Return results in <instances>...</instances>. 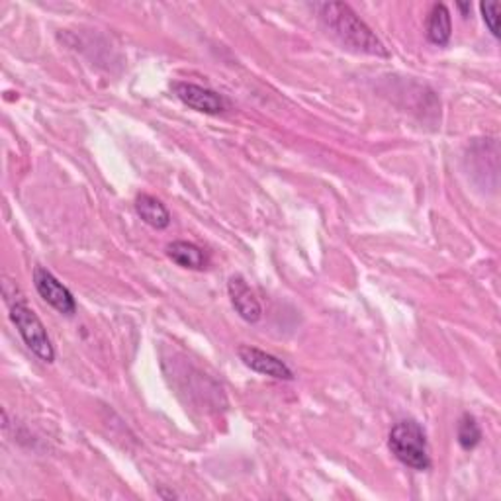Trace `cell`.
Listing matches in <instances>:
<instances>
[{
  "label": "cell",
  "mask_w": 501,
  "mask_h": 501,
  "mask_svg": "<svg viewBox=\"0 0 501 501\" xmlns=\"http://www.w3.org/2000/svg\"><path fill=\"white\" fill-rule=\"evenodd\" d=\"M237 355L243 361V365L249 366L255 372H259V375L271 376L276 380H294V372L290 370V366L273 355L255 349V346H239Z\"/></svg>",
  "instance_id": "obj_6"
},
{
  "label": "cell",
  "mask_w": 501,
  "mask_h": 501,
  "mask_svg": "<svg viewBox=\"0 0 501 501\" xmlns=\"http://www.w3.org/2000/svg\"><path fill=\"white\" fill-rule=\"evenodd\" d=\"M166 255L173 263L183 268H190V271H204L208 266V256H205L204 249H200L195 243L188 241H175L166 247Z\"/></svg>",
  "instance_id": "obj_8"
},
{
  "label": "cell",
  "mask_w": 501,
  "mask_h": 501,
  "mask_svg": "<svg viewBox=\"0 0 501 501\" xmlns=\"http://www.w3.org/2000/svg\"><path fill=\"white\" fill-rule=\"evenodd\" d=\"M456 8L462 12V15H465V16H468L470 15V10H472V6L470 5H456Z\"/></svg>",
  "instance_id": "obj_13"
},
{
  "label": "cell",
  "mask_w": 501,
  "mask_h": 501,
  "mask_svg": "<svg viewBox=\"0 0 501 501\" xmlns=\"http://www.w3.org/2000/svg\"><path fill=\"white\" fill-rule=\"evenodd\" d=\"M319 16L327 28L336 34L339 40L355 51L368 55L388 57V51L378 40L376 34L356 16V12L343 3H326L319 5Z\"/></svg>",
  "instance_id": "obj_1"
},
{
  "label": "cell",
  "mask_w": 501,
  "mask_h": 501,
  "mask_svg": "<svg viewBox=\"0 0 501 501\" xmlns=\"http://www.w3.org/2000/svg\"><path fill=\"white\" fill-rule=\"evenodd\" d=\"M135 212L147 225L155 229H166L171 225V214L165 208V204L151 196V195H141L135 200Z\"/></svg>",
  "instance_id": "obj_9"
},
{
  "label": "cell",
  "mask_w": 501,
  "mask_h": 501,
  "mask_svg": "<svg viewBox=\"0 0 501 501\" xmlns=\"http://www.w3.org/2000/svg\"><path fill=\"white\" fill-rule=\"evenodd\" d=\"M482 16L494 37H499V5L497 3H482Z\"/></svg>",
  "instance_id": "obj_12"
},
{
  "label": "cell",
  "mask_w": 501,
  "mask_h": 501,
  "mask_svg": "<svg viewBox=\"0 0 501 501\" xmlns=\"http://www.w3.org/2000/svg\"><path fill=\"white\" fill-rule=\"evenodd\" d=\"M451 12H448L445 5H435L427 18V40L435 45H446L451 42Z\"/></svg>",
  "instance_id": "obj_10"
},
{
  "label": "cell",
  "mask_w": 501,
  "mask_h": 501,
  "mask_svg": "<svg viewBox=\"0 0 501 501\" xmlns=\"http://www.w3.org/2000/svg\"><path fill=\"white\" fill-rule=\"evenodd\" d=\"M34 286L37 294L51 306L55 307L59 314L73 316L76 312V302L67 286H63L61 282L45 271L44 266H35L34 271Z\"/></svg>",
  "instance_id": "obj_4"
},
{
  "label": "cell",
  "mask_w": 501,
  "mask_h": 501,
  "mask_svg": "<svg viewBox=\"0 0 501 501\" xmlns=\"http://www.w3.org/2000/svg\"><path fill=\"white\" fill-rule=\"evenodd\" d=\"M390 451L402 465L414 470H429L427 436L417 421H400L390 431Z\"/></svg>",
  "instance_id": "obj_2"
},
{
  "label": "cell",
  "mask_w": 501,
  "mask_h": 501,
  "mask_svg": "<svg viewBox=\"0 0 501 501\" xmlns=\"http://www.w3.org/2000/svg\"><path fill=\"white\" fill-rule=\"evenodd\" d=\"M456 433H458V443L465 451H472V448H476L482 441V429L478 426V421L468 414L462 416V419L458 421Z\"/></svg>",
  "instance_id": "obj_11"
},
{
  "label": "cell",
  "mask_w": 501,
  "mask_h": 501,
  "mask_svg": "<svg viewBox=\"0 0 501 501\" xmlns=\"http://www.w3.org/2000/svg\"><path fill=\"white\" fill-rule=\"evenodd\" d=\"M227 292H229V298H231V304H234L235 312L249 321V324H256L263 317V307L259 304V300H256V296L253 294V290L249 288V285L245 280H243V276H231L229 282H227Z\"/></svg>",
  "instance_id": "obj_7"
},
{
  "label": "cell",
  "mask_w": 501,
  "mask_h": 501,
  "mask_svg": "<svg viewBox=\"0 0 501 501\" xmlns=\"http://www.w3.org/2000/svg\"><path fill=\"white\" fill-rule=\"evenodd\" d=\"M12 324L16 326L20 337L28 345V349L44 363H54L55 351L47 331L42 324V319L35 316V312L25 302H16L10 310Z\"/></svg>",
  "instance_id": "obj_3"
},
{
  "label": "cell",
  "mask_w": 501,
  "mask_h": 501,
  "mask_svg": "<svg viewBox=\"0 0 501 501\" xmlns=\"http://www.w3.org/2000/svg\"><path fill=\"white\" fill-rule=\"evenodd\" d=\"M173 91L183 105L196 112L222 114L227 110V100L222 95H217L215 91H210V88H204L192 83H175Z\"/></svg>",
  "instance_id": "obj_5"
}]
</instances>
